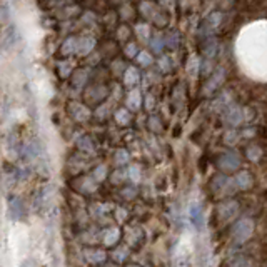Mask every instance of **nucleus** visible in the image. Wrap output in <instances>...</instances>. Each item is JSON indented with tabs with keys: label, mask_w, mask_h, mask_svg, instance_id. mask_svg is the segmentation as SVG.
Returning a JSON list of instances; mask_svg holds the SVG:
<instances>
[{
	"label": "nucleus",
	"mask_w": 267,
	"mask_h": 267,
	"mask_svg": "<svg viewBox=\"0 0 267 267\" xmlns=\"http://www.w3.org/2000/svg\"><path fill=\"white\" fill-rule=\"evenodd\" d=\"M72 47H74V40H72V39H69L67 46H65V43H63V52L69 54V52H71V50H72Z\"/></svg>",
	"instance_id": "9"
},
{
	"label": "nucleus",
	"mask_w": 267,
	"mask_h": 267,
	"mask_svg": "<svg viewBox=\"0 0 267 267\" xmlns=\"http://www.w3.org/2000/svg\"><path fill=\"white\" fill-rule=\"evenodd\" d=\"M24 267H25V265H24Z\"/></svg>",
	"instance_id": "12"
},
{
	"label": "nucleus",
	"mask_w": 267,
	"mask_h": 267,
	"mask_svg": "<svg viewBox=\"0 0 267 267\" xmlns=\"http://www.w3.org/2000/svg\"><path fill=\"white\" fill-rule=\"evenodd\" d=\"M190 214H192V222L195 226H201L202 224V211L199 206H192L190 209Z\"/></svg>",
	"instance_id": "5"
},
{
	"label": "nucleus",
	"mask_w": 267,
	"mask_h": 267,
	"mask_svg": "<svg viewBox=\"0 0 267 267\" xmlns=\"http://www.w3.org/2000/svg\"><path fill=\"white\" fill-rule=\"evenodd\" d=\"M130 267H137V265H130Z\"/></svg>",
	"instance_id": "11"
},
{
	"label": "nucleus",
	"mask_w": 267,
	"mask_h": 267,
	"mask_svg": "<svg viewBox=\"0 0 267 267\" xmlns=\"http://www.w3.org/2000/svg\"><path fill=\"white\" fill-rule=\"evenodd\" d=\"M237 186L240 189H247V187H249L251 186V177H249V174H246V172L239 174L237 175Z\"/></svg>",
	"instance_id": "6"
},
{
	"label": "nucleus",
	"mask_w": 267,
	"mask_h": 267,
	"mask_svg": "<svg viewBox=\"0 0 267 267\" xmlns=\"http://www.w3.org/2000/svg\"><path fill=\"white\" fill-rule=\"evenodd\" d=\"M137 80H139V72L136 69H129V71L125 72V84L132 85V84H136Z\"/></svg>",
	"instance_id": "4"
},
{
	"label": "nucleus",
	"mask_w": 267,
	"mask_h": 267,
	"mask_svg": "<svg viewBox=\"0 0 267 267\" xmlns=\"http://www.w3.org/2000/svg\"><path fill=\"white\" fill-rule=\"evenodd\" d=\"M134 100V109H137L139 105H141V97H139V92L137 91H134L130 94V97H129V104Z\"/></svg>",
	"instance_id": "7"
},
{
	"label": "nucleus",
	"mask_w": 267,
	"mask_h": 267,
	"mask_svg": "<svg viewBox=\"0 0 267 267\" xmlns=\"http://www.w3.org/2000/svg\"><path fill=\"white\" fill-rule=\"evenodd\" d=\"M104 239H105L104 242H105L107 246H112V244L119 239V231H117V229H109V231L105 232Z\"/></svg>",
	"instance_id": "3"
},
{
	"label": "nucleus",
	"mask_w": 267,
	"mask_h": 267,
	"mask_svg": "<svg viewBox=\"0 0 267 267\" xmlns=\"http://www.w3.org/2000/svg\"><path fill=\"white\" fill-rule=\"evenodd\" d=\"M237 165H239V157L236 154H232V152H229V154H226L220 159V167L226 169V170L237 169Z\"/></svg>",
	"instance_id": "2"
},
{
	"label": "nucleus",
	"mask_w": 267,
	"mask_h": 267,
	"mask_svg": "<svg viewBox=\"0 0 267 267\" xmlns=\"http://www.w3.org/2000/svg\"><path fill=\"white\" fill-rule=\"evenodd\" d=\"M139 62H141V63H145V65H150V63H152V59H150V57L149 55H141V57H139Z\"/></svg>",
	"instance_id": "8"
},
{
	"label": "nucleus",
	"mask_w": 267,
	"mask_h": 267,
	"mask_svg": "<svg viewBox=\"0 0 267 267\" xmlns=\"http://www.w3.org/2000/svg\"><path fill=\"white\" fill-rule=\"evenodd\" d=\"M127 52H129V54H127V55H136V54H134V52H137V49H136V46H129V47H127Z\"/></svg>",
	"instance_id": "10"
},
{
	"label": "nucleus",
	"mask_w": 267,
	"mask_h": 267,
	"mask_svg": "<svg viewBox=\"0 0 267 267\" xmlns=\"http://www.w3.org/2000/svg\"><path fill=\"white\" fill-rule=\"evenodd\" d=\"M232 234H234V237H236L237 242H244V240L252 234V222L247 220V219L239 220L236 227H234Z\"/></svg>",
	"instance_id": "1"
}]
</instances>
